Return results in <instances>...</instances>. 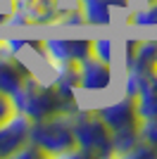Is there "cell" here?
<instances>
[{"label": "cell", "instance_id": "cell-1", "mask_svg": "<svg viewBox=\"0 0 157 159\" xmlns=\"http://www.w3.org/2000/svg\"><path fill=\"white\" fill-rule=\"evenodd\" d=\"M78 88L62 86L55 81H38V79H26L24 86L12 95L14 109L26 114L31 121H40L55 114H76L78 112Z\"/></svg>", "mask_w": 157, "mask_h": 159}, {"label": "cell", "instance_id": "cell-2", "mask_svg": "<svg viewBox=\"0 0 157 159\" xmlns=\"http://www.w3.org/2000/svg\"><path fill=\"white\" fill-rule=\"evenodd\" d=\"M95 112L100 114V119L107 124L112 131V140H114V154L126 157L129 150L140 140V114H138L136 100L129 95H121L119 100L110 102V105L95 107Z\"/></svg>", "mask_w": 157, "mask_h": 159}, {"label": "cell", "instance_id": "cell-3", "mask_svg": "<svg viewBox=\"0 0 157 159\" xmlns=\"http://www.w3.org/2000/svg\"><path fill=\"white\" fill-rule=\"evenodd\" d=\"M74 138L81 157H114L112 131L95 109L78 107V112L74 114Z\"/></svg>", "mask_w": 157, "mask_h": 159}, {"label": "cell", "instance_id": "cell-4", "mask_svg": "<svg viewBox=\"0 0 157 159\" xmlns=\"http://www.w3.org/2000/svg\"><path fill=\"white\" fill-rule=\"evenodd\" d=\"M29 140L52 157H69L76 150L74 138V114H55L40 121H31Z\"/></svg>", "mask_w": 157, "mask_h": 159}, {"label": "cell", "instance_id": "cell-5", "mask_svg": "<svg viewBox=\"0 0 157 159\" xmlns=\"http://www.w3.org/2000/svg\"><path fill=\"white\" fill-rule=\"evenodd\" d=\"M59 12V0H12V26H48L55 24Z\"/></svg>", "mask_w": 157, "mask_h": 159}, {"label": "cell", "instance_id": "cell-6", "mask_svg": "<svg viewBox=\"0 0 157 159\" xmlns=\"http://www.w3.org/2000/svg\"><path fill=\"white\" fill-rule=\"evenodd\" d=\"M45 60L50 64H78L93 55V40L88 38H45Z\"/></svg>", "mask_w": 157, "mask_h": 159}, {"label": "cell", "instance_id": "cell-7", "mask_svg": "<svg viewBox=\"0 0 157 159\" xmlns=\"http://www.w3.org/2000/svg\"><path fill=\"white\" fill-rule=\"evenodd\" d=\"M31 119L21 112H14L7 121L0 124V157H14L29 143Z\"/></svg>", "mask_w": 157, "mask_h": 159}, {"label": "cell", "instance_id": "cell-8", "mask_svg": "<svg viewBox=\"0 0 157 159\" xmlns=\"http://www.w3.org/2000/svg\"><path fill=\"white\" fill-rule=\"evenodd\" d=\"M112 83V66L110 62L98 60L95 55L78 62V90L86 93H105Z\"/></svg>", "mask_w": 157, "mask_h": 159}, {"label": "cell", "instance_id": "cell-9", "mask_svg": "<svg viewBox=\"0 0 157 159\" xmlns=\"http://www.w3.org/2000/svg\"><path fill=\"white\" fill-rule=\"evenodd\" d=\"M31 69L21 62L19 55H10L5 50H0V93H5L12 98L26 79H31Z\"/></svg>", "mask_w": 157, "mask_h": 159}, {"label": "cell", "instance_id": "cell-10", "mask_svg": "<svg viewBox=\"0 0 157 159\" xmlns=\"http://www.w3.org/2000/svg\"><path fill=\"white\" fill-rule=\"evenodd\" d=\"M83 14V21L91 26H110L112 7H129L131 0H74Z\"/></svg>", "mask_w": 157, "mask_h": 159}, {"label": "cell", "instance_id": "cell-11", "mask_svg": "<svg viewBox=\"0 0 157 159\" xmlns=\"http://www.w3.org/2000/svg\"><path fill=\"white\" fill-rule=\"evenodd\" d=\"M126 71H157V38H138L136 52L126 62Z\"/></svg>", "mask_w": 157, "mask_h": 159}, {"label": "cell", "instance_id": "cell-12", "mask_svg": "<svg viewBox=\"0 0 157 159\" xmlns=\"http://www.w3.org/2000/svg\"><path fill=\"white\" fill-rule=\"evenodd\" d=\"M133 100H136L140 119H157V71L143 76V83Z\"/></svg>", "mask_w": 157, "mask_h": 159}, {"label": "cell", "instance_id": "cell-13", "mask_svg": "<svg viewBox=\"0 0 157 159\" xmlns=\"http://www.w3.org/2000/svg\"><path fill=\"white\" fill-rule=\"evenodd\" d=\"M129 24H136V26H157V2H150L143 10H136L129 17Z\"/></svg>", "mask_w": 157, "mask_h": 159}, {"label": "cell", "instance_id": "cell-14", "mask_svg": "<svg viewBox=\"0 0 157 159\" xmlns=\"http://www.w3.org/2000/svg\"><path fill=\"white\" fill-rule=\"evenodd\" d=\"M129 159H148V157H157V147L150 145V143H145V140H138L136 145L129 150L126 154Z\"/></svg>", "mask_w": 157, "mask_h": 159}, {"label": "cell", "instance_id": "cell-15", "mask_svg": "<svg viewBox=\"0 0 157 159\" xmlns=\"http://www.w3.org/2000/svg\"><path fill=\"white\" fill-rule=\"evenodd\" d=\"M93 55L102 62L112 64V40L110 38H95L93 40Z\"/></svg>", "mask_w": 157, "mask_h": 159}, {"label": "cell", "instance_id": "cell-16", "mask_svg": "<svg viewBox=\"0 0 157 159\" xmlns=\"http://www.w3.org/2000/svg\"><path fill=\"white\" fill-rule=\"evenodd\" d=\"M140 140L157 147V119H143V124H140Z\"/></svg>", "mask_w": 157, "mask_h": 159}, {"label": "cell", "instance_id": "cell-17", "mask_svg": "<svg viewBox=\"0 0 157 159\" xmlns=\"http://www.w3.org/2000/svg\"><path fill=\"white\" fill-rule=\"evenodd\" d=\"M14 112H17V109H14L12 98H10V95H5V93H0V124H2V121H7Z\"/></svg>", "mask_w": 157, "mask_h": 159}, {"label": "cell", "instance_id": "cell-18", "mask_svg": "<svg viewBox=\"0 0 157 159\" xmlns=\"http://www.w3.org/2000/svg\"><path fill=\"white\" fill-rule=\"evenodd\" d=\"M10 14H12V10H10V12H0V24H7V21H10Z\"/></svg>", "mask_w": 157, "mask_h": 159}, {"label": "cell", "instance_id": "cell-19", "mask_svg": "<svg viewBox=\"0 0 157 159\" xmlns=\"http://www.w3.org/2000/svg\"><path fill=\"white\" fill-rule=\"evenodd\" d=\"M145 2H148V5H150V2H157V0H145Z\"/></svg>", "mask_w": 157, "mask_h": 159}]
</instances>
